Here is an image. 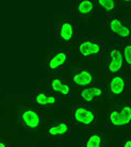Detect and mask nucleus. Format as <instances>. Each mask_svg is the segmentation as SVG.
<instances>
[{
	"label": "nucleus",
	"instance_id": "f257e3e1",
	"mask_svg": "<svg viewBox=\"0 0 131 147\" xmlns=\"http://www.w3.org/2000/svg\"><path fill=\"white\" fill-rule=\"evenodd\" d=\"M74 48L79 58L86 61H97L105 55L107 45L96 35H77Z\"/></svg>",
	"mask_w": 131,
	"mask_h": 147
},
{
	"label": "nucleus",
	"instance_id": "f03ea898",
	"mask_svg": "<svg viewBox=\"0 0 131 147\" xmlns=\"http://www.w3.org/2000/svg\"><path fill=\"white\" fill-rule=\"evenodd\" d=\"M70 113H72L70 123H73V125L78 128L93 130L98 126L96 111L91 106L75 102L72 105Z\"/></svg>",
	"mask_w": 131,
	"mask_h": 147
},
{
	"label": "nucleus",
	"instance_id": "7ed1b4c3",
	"mask_svg": "<svg viewBox=\"0 0 131 147\" xmlns=\"http://www.w3.org/2000/svg\"><path fill=\"white\" fill-rule=\"evenodd\" d=\"M131 123V105L130 101H123L107 114V125L111 128H125L129 127Z\"/></svg>",
	"mask_w": 131,
	"mask_h": 147
},
{
	"label": "nucleus",
	"instance_id": "20e7f679",
	"mask_svg": "<svg viewBox=\"0 0 131 147\" xmlns=\"http://www.w3.org/2000/svg\"><path fill=\"white\" fill-rule=\"evenodd\" d=\"M106 29L108 34L117 40L120 43L130 42V26L120 16L113 14L106 16Z\"/></svg>",
	"mask_w": 131,
	"mask_h": 147
},
{
	"label": "nucleus",
	"instance_id": "39448f33",
	"mask_svg": "<svg viewBox=\"0 0 131 147\" xmlns=\"http://www.w3.org/2000/svg\"><path fill=\"white\" fill-rule=\"evenodd\" d=\"M19 126L27 130H37L44 126V111L37 107L24 108L18 114Z\"/></svg>",
	"mask_w": 131,
	"mask_h": 147
},
{
	"label": "nucleus",
	"instance_id": "423d86ee",
	"mask_svg": "<svg viewBox=\"0 0 131 147\" xmlns=\"http://www.w3.org/2000/svg\"><path fill=\"white\" fill-rule=\"evenodd\" d=\"M106 73L107 76H113L122 74L124 70L125 65L122 57L120 43L107 46L106 49Z\"/></svg>",
	"mask_w": 131,
	"mask_h": 147
},
{
	"label": "nucleus",
	"instance_id": "0eeeda50",
	"mask_svg": "<svg viewBox=\"0 0 131 147\" xmlns=\"http://www.w3.org/2000/svg\"><path fill=\"white\" fill-rule=\"evenodd\" d=\"M106 88L107 95L113 98H122L126 95L129 90V80L128 78L122 74L107 76L106 84L103 85Z\"/></svg>",
	"mask_w": 131,
	"mask_h": 147
},
{
	"label": "nucleus",
	"instance_id": "6e6552de",
	"mask_svg": "<svg viewBox=\"0 0 131 147\" xmlns=\"http://www.w3.org/2000/svg\"><path fill=\"white\" fill-rule=\"evenodd\" d=\"M107 96L106 88L101 84H94L80 88L78 92V102L84 105H97L102 102Z\"/></svg>",
	"mask_w": 131,
	"mask_h": 147
},
{
	"label": "nucleus",
	"instance_id": "1a4fd4ad",
	"mask_svg": "<svg viewBox=\"0 0 131 147\" xmlns=\"http://www.w3.org/2000/svg\"><path fill=\"white\" fill-rule=\"evenodd\" d=\"M47 91L55 95L60 100H67L72 95V84L68 80L52 75L47 79Z\"/></svg>",
	"mask_w": 131,
	"mask_h": 147
},
{
	"label": "nucleus",
	"instance_id": "9d476101",
	"mask_svg": "<svg viewBox=\"0 0 131 147\" xmlns=\"http://www.w3.org/2000/svg\"><path fill=\"white\" fill-rule=\"evenodd\" d=\"M77 26L72 18H64L55 28V42L62 44H73L77 37Z\"/></svg>",
	"mask_w": 131,
	"mask_h": 147
},
{
	"label": "nucleus",
	"instance_id": "9b49d317",
	"mask_svg": "<svg viewBox=\"0 0 131 147\" xmlns=\"http://www.w3.org/2000/svg\"><path fill=\"white\" fill-rule=\"evenodd\" d=\"M31 101H32L34 107L40 108L41 110H43L44 112L48 110H51L58 106V103L61 101L55 95H53L52 93L49 91H34L31 93Z\"/></svg>",
	"mask_w": 131,
	"mask_h": 147
},
{
	"label": "nucleus",
	"instance_id": "f8f14e48",
	"mask_svg": "<svg viewBox=\"0 0 131 147\" xmlns=\"http://www.w3.org/2000/svg\"><path fill=\"white\" fill-rule=\"evenodd\" d=\"M72 55L67 50L50 51L46 57V68L50 71H55L65 68L70 62Z\"/></svg>",
	"mask_w": 131,
	"mask_h": 147
},
{
	"label": "nucleus",
	"instance_id": "ddd939ff",
	"mask_svg": "<svg viewBox=\"0 0 131 147\" xmlns=\"http://www.w3.org/2000/svg\"><path fill=\"white\" fill-rule=\"evenodd\" d=\"M69 83L78 88H87L96 83V75L90 68H75L72 71Z\"/></svg>",
	"mask_w": 131,
	"mask_h": 147
},
{
	"label": "nucleus",
	"instance_id": "4468645a",
	"mask_svg": "<svg viewBox=\"0 0 131 147\" xmlns=\"http://www.w3.org/2000/svg\"><path fill=\"white\" fill-rule=\"evenodd\" d=\"M72 131L69 119H55L45 124V136L49 138H64Z\"/></svg>",
	"mask_w": 131,
	"mask_h": 147
},
{
	"label": "nucleus",
	"instance_id": "2eb2a0df",
	"mask_svg": "<svg viewBox=\"0 0 131 147\" xmlns=\"http://www.w3.org/2000/svg\"><path fill=\"white\" fill-rule=\"evenodd\" d=\"M98 7L94 0H80L74 5V13L81 18H87L97 13Z\"/></svg>",
	"mask_w": 131,
	"mask_h": 147
},
{
	"label": "nucleus",
	"instance_id": "dca6fc26",
	"mask_svg": "<svg viewBox=\"0 0 131 147\" xmlns=\"http://www.w3.org/2000/svg\"><path fill=\"white\" fill-rule=\"evenodd\" d=\"M81 147H106L105 133L99 129H93L81 141Z\"/></svg>",
	"mask_w": 131,
	"mask_h": 147
},
{
	"label": "nucleus",
	"instance_id": "f3484780",
	"mask_svg": "<svg viewBox=\"0 0 131 147\" xmlns=\"http://www.w3.org/2000/svg\"><path fill=\"white\" fill-rule=\"evenodd\" d=\"M120 50H122V57L124 61V65L126 68H131V43H120Z\"/></svg>",
	"mask_w": 131,
	"mask_h": 147
},
{
	"label": "nucleus",
	"instance_id": "a211bd4d",
	"mask_svg": "<svg viewBox=\"0 0 131 147\" xmlns=\"http://www.w3.org/2000/svg\"><path fill=\"white\" fill-rule=\"evenodd\" d=\"M95 2L97 4V7H99L106 12V16L112 15L114 10L117 7L116 1H114V0H98V1H95Z\"/></svg>",
	"mask_w": 131,
	"mask_h": 147
},
{
	"label": "nucleus",
	"instance_id": "6ab92c4d",
	"mask_svg": "<svg viewBox=\"0 0 131 147\" xmlns=\"http://www.w3.org/2000/svg\"><path fill=\"white\" fill-rule=\"evenodd\" d=\"M0 147H12L10 139H7L5 136H0Z\"/></svg>",
	"mask_w": 131,
	"mask_h": 147
},
{
	"label": "nucleus",
	"instance_id": "aec40b11",
	"mask_svg": "<svg viewBox=\"0 0 131 147\" xmlns=\"http://www.w3.org/2000/svg\"><path fill=\"white\" fill-rule=\"evenodd\" d=\"M123 147H131V138L126 136L123 141Z\"/></svg>",
	"mask_w": 131,
	"mask_h": 147
}]
</instances>
